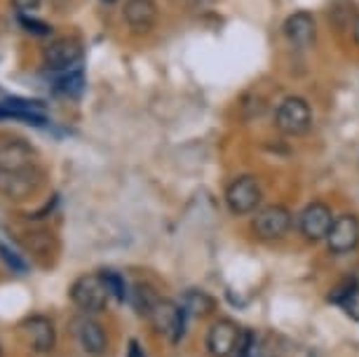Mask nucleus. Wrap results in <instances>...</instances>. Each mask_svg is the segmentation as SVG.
<instances>
[{
    "label": "nucleus",
    "instance_id": "f257e3e1",
    "mask_svg": "<svg viewBox=\"0 0 359 357\" xmlns=\"http://www.w3.org/2000/svg\"><path fill=\"white\" fill-rule=\"evenodd\" d=\"M275 127L289 137H301L313 127V109L303 97H287L277 106Z\"/></svg>",
    "mask_w": 359,
    "mask_h": 357
},
{
    "label": "nucleus",
    "instance_id": "f03ea898",
    "mask_svg": "<svg viewBox=\"0 0 359 357\" xmlns=\"http://www.w3.org/2000/svg\"><path fill=\"white\" fill-rule=\"evenodd\" d=\"M153 329L162 336H167L169 341H179L184 336V325H186V311L184 306L169 301V299H158L155 306L148 313Z\"/></svg>",
    "mask_w": 359,
    "mask_h": 357
},
{
    "label": "nucleus",
    "instance_id": "7ed1b4c3",
    "mask_svg": "<svg viewBox=\"0 0 359 357\" xmlns=\"http://www.w3.org/2000/svg\"><path fill=\"white\" fill-rule=\"evenodd\" d=\"M71 299L78 308H83V311L99 313L106 308L108 299H111V292H108L101 275H83V278H78L73 282Z\"/></svg>",
    "mask_w": 359,
    "mask_h": 357
},
{
    "label": "nucleus",
    "instance_id": "20e7f679",
    "mask_svg": "<svg viewBox=\"0 0 359 357\" xmlns=\"http://www.w3.org/2000/svg\"><path fill=\"white\" fill-rule=\"evenodd\" d=\"M226 202L228 210L237 214V217H245L252 214L261 202V186L254 177H237L226 191Z\"/></svg>",
    "mask_w": 359,
    "mask_h": 357
},
{
    "label": "nucleus",
    "instance_id": "39448f33",
    "mask_svg": "<svg viewBox=\"0 0 359 357\" xmlns=\"http://www.w3.org/2000/svg\"><path fill=\"white\" fill-rule=\"evenodd\" d=\"M294 224V214L284 205H268L256 214L254 219V233L263 240H277L289 233Z\"/></svg>",
    "mask_w": 359,
    "mask_h": 357
},
{
    "label": "nucleus",
    "instance_id": "423d86ee",
    "mask_svg": "<svg viewBox=\"0 0 359 357\" xmlns=\"http://www.w3.org/2000/svg\"><path fill=\"white\" fill-rule=\"evenodd\" d=\"M40 186V172L33 167L24 170H0V193L10 200H24Z\"/></svg>",
    "mask_w": 359,
    "mask_h": 357
},
{
    "label": "nucleus",
    "instance_id": "0eeeda50",
    "mask_svg": "<svg viewBox=\"0 0 359 357\" xmlns=\"http://www.w3.org/2000/svg\"><path fill=\"white\" fill-rule=\"evenodd\" d=\"M334 221L336 217L329 205H324V202H310L306 210L301 212V217H298V228H301V233L308 240L317 242V240H327Z\"/></svg>",
    "mask_w": 359,
    "mask_h": 357
},
{
    "label": "nucleus",
    "instance_id": "6e6552de",
    "mask_svg": "<svg viewBox=\"0 0 359 357\" xmlns=\"http://www.w3.org/2000/svg\"><path fill=\"white\" fill-rule=\"evenodd\" d=\"M43 59L52 71H71L83 59V45L76 38H57L45 47Z\"/></svg>",
    "mask_w": 359,
    "mask_h": 357
},
{
    "label": "nucleus",
    "instance_id": "1a4fd4ad",
    "mask_svg": "<svg viewBox=\"0 0 359 357\" xmlns=\"http://www.w3.org/2000/svg\"><path fill=\"white\" fill-rule=\"evenodd\" d=\"M284 38L289 40L291 47L296 50H308V47L315 45V38H317V22L310 12L301 10V12H294L284 19Z\"/></svg>",
    "mask_w": 359,
    "mask_h": 357
},
{
    "label": "nucleus",
    "instance_id": "9d476101",
    "mask_svg": "<svg viewBox=\"0 0 359 357\" xmlns=\"http://www.w3.org/2000/svg\"><path fill=\"white\" fill-rule=\"evenodd\" d=\"M331 254H348L359 245V219L355 214H341L327 235Z\"/></svg>",
    "mask_w": 359,
    "mask_h": 357
},
{
    "label": "nucleus",
    "instance_id": "9b49d317",
    "mask_svg": "<svg viewBox=\"0 0 359 357\" xmlns=\"http://www.w3.org/2000/svg\"><path fill=\"white\" fill-rule=\"evenodd\" d=\"M242 329L233 320L214 322L207 334V348L214 357H233L237 353V341H240Z\"/></svg>",
    "mask_w": 359,
    "mask_h": 357
},
{
    "label": "nucleus",
    "instance_id": "f8f14e48",
    "mask_svg": "<svg viewBox=\"0 0 359 357\" xmlns=\"http://www.w3.org/2000/svg\"><path fill=\"white\" fill-rule=\"evenodd\" d=\"M33 165H36V151L24 139H0V170H24V167Z\"/></svg>",
    "mask_w": 359,
    "mask_h": 357
},
{
    "label": "nucleus",
    "instance_id": "ddd939ff",
    "mask_svg": "<svg viewBox=\"0 0 359 357\" xmlns=\"http://www.w3.org/2000/svg\"><path fill=\"white\" fill-rule=\"evenodd\" d=\"M123 17L134 33H148L158 22V5L155 0H127Z\"/></svg>",
    "mask_w": 359,
    "mask_h": 357
},
{
    "label": "nucleus",
    "instance_id": "4468645a",
    "mask_svg": "<svg viewBox=\"0 0 359 357\" xmlns=\"http://www.w3.org/2000/svg\"><path fill=\"white\" fill-rule=\"evenodd\" d=\"M0 118H15L29 125H45V106L40 101H0Z\"/></svg>",
    "mask_w": 359,
    "mask_h": 357
},
{
    "label": "nucleus",
    "instance_id": "2eb2a0df",
    "mask_svg": "<svg viewBox=\"0 0 359 357\" xmlns=\"http://www.w3.org/2000/svg\"><path fill=\"white\" fill-rule=\"evenodd\" d=\"M76 336H78V343L83 346L85 353H90V355L106 353V334L99 322H94L90 318L76 320Z\"/></svg>",
    "mask_w": 359,
    "mask_h": 357
},
{
    "label": "nucleus",
    "instance_id": "dca6fc26",
    "mask_svg": "<svg viewBox=\"0 0 359 357\" xmlns=\"http://www.w3.org/2000/svg\"><path fill=\"white\" fill-rule=\"evenodd\" d=\"M24 332L29 336V341L33 343V348L40 350V353H47V350L54 348V341H57V336H54V325L47 318H29L24 322Z\"/></svg>",
    "mask_w": 359,
    "mask_h": 357
},
{
    "label": "nucleus",
    "instance_id": "f3484780",
    "mask_svg": "<svg viewBox=\"0 0 359 357\" xmlns=\"http://www.w3.org/2000/svg\"><path fill=\"white\" fill-rule=\"evenodd\" d=\"M54 90L66 97H80L85 92V73L80 69L62 71V76L54 80Z\"/></svg>",
    "mask_w": 359,
    "mask_h": 357
},
{
    "label": "nucleus",
    "instance_id": "a211bd4d",
    "mask_svg": "<svg viewBox=\"0 0 359 357\" xmlns=\"http://www.w3.org/2000/svg\"><path fill=\"white\" fill-rule=\"evenodd\" d=\"M155 301H158V294H155L148 285H137V287H134L132 303H134V308H137L139 315H146V318H148V313H151V308L155 306Z\"/></svg>",
    "mask_w": 359,
    "mask_h": 357
},
{
    "label": "nucleus",
    "instance_id": "6ab92c4d",
    "mask_svg": "<svg viewBox=\"0 0 359 357\" xmlns=\"http://www.w3.org/2000/svg\"><path fill=\"white\" fill-rule=\"evenodd\" d=\"M214 308L212 296H207L205 292H188L184 299V311L193 315H207Z\"/></svg>",
    "mask_w": 359,
    "mask_h": 357
},
{
    "label": "nucleus",
    "instance_id": "aec40b11",
    "mask_svg": "<svg viewBox=\"0 0 359 357\" xmlns=\"http://www.w3.org/2000/svg\"><path fill=\"white\" fill-rule=\"evenodd\" d=\"M101 278H104L106 287H108V292H111L113 299H118V301H125V299H127V285H125V280L120 278L118 273L104 271V273H101Z\"/></svg>",
    "mask_w": 359,
    "mask_h": 357
},
{
    "label": "nucleus",
    "instance_id": "412c9836",
    "mask_svg": "<svg viewBox=\"0 0 359 357\" xmlns=\"http://www.w3.org/2000/svg\"><path fill=\"white\" fill-rule=\"evenodd\" d=\"M355 287H357V280L355 278H348V280H343L341 285H336L334 289H331V294H329V301L331 303H338V306H341V303L348 299V296L355 292Z\"/></svg>",
    "mask_w": 359,
    "mask_h": 357
},
{
    "label": "nucleus",
    "instance_id": "4be33fe9",
    "mask_svg": "<svg viewBox=\"0 0 359 357\" xmlns=\"http://www.w3.org/2000/svg\"><path fill=\"white\" fill-rule=\"evenodd\" d=\"M19 24H22L29 33H36V36H50V33H52V26L50 24L38 22V19H33L29 15H19Z\"/></svg>",
    "mask_w": 359,
    "mask_h": 357
},
{
    "label": "nucleus",
    "instance_id": "5701e85b",
    "mask_svg": "<svg viewBox=\"0 0 359 357\" xmlns=\"http://www.w3.org/2000/svg\"><path fill=\"white\" fill-rule=\"evenodd\" d=\"M343 311L348 313V318H352L355 322H359V285L355 287V292H352L348 299H345L343 303Z\"/></svg>",
    "mask_w": 359,
    "mask_h": 357
},
{
    "label": "nucleus",
    "instance_id": "b1692460",
    "mask_svg": "<svg viewBox=\"0 0 359 357\" xmlns=\"http://www.w3.org/2000/svg\"><path fill=\"white\" fill-rule=\"evenodd\" d=\"M0 257L5 259V264H8L10 268H15V271H19V273H24L26 271V264L22 259L17 257L15 252H12L10 247H5V245H0Z\"/></svg>",
    "mask_w": 359,
    "mask_h": 357
},
{
    "label": "nucleus",
    "instance_id": "393cba45",
    "mask_svg": "<svg viewBox=\"0 0 359 357\" xmlns=\"http://www.w3.org/2000/svg\"><path fill=\"white\" fill-rule=\"evenodd\" d=\"M12 5H15V10L19 15H29V12L38 10L40 0H12Z\"/></svg>",
    "mask_w": 359,
    "mask_h": 357
},
{
    "label": "nucleus",
    "instance_id": "a878e982",
    "mask_svg": "<svg viewBox=\"0 0 359 357\" xmlns=\"http://www.w3.org/2000/svg\"><path fill=\"white\" fill-rule=\"evenodd\" d=\"M127 357H146L144 348L139 346V341H130V350H127Z\"/></svg>",
    "mask_w": 359,
    "mask_h": 357
},
{
    "label": "nucleus",
    "instance_id": "bb28decb",
    "mask_svg": "<svg viewBox=\"0 0 359 357\" xmlns=\"http://www.w3.org/2000/svg\"><path fill=\"white\" fill-rule=\"evenodd\" d=\"M352 38H355V43L359 45V15L355 19V24H352Z\"/></svg>",
    "mask_w": 359,
    "mask_h": 357
},
{
    "label": "nucleus",
    "instance_id": "cd10ccee",
    "mask_svg": "<svg viewBox=\"0 0 359 357\" xmlns=\"http://www.w3.org/2000/svg\"><path fill=\"white\" fill-rule=\"evenodd\" d=\"M104 3H115V0H104Z\"/></svg>",
    "mask_w": 359,
    "mask_h": 357
},
{
    "label": "nucleus",
    "instance_id": "c85d7f7f",
    "mask_svg": "<svg viewBox=\"0 0 359 357\" xmlns=\"http://www.w3.org/2000/svg\"><path fill=\"white\" fill-rule=\"evenodd\" d=\"M0 357H3V348H0Z\"/></svg>",
    "mask_w": 359,
    "mask_h": 357
},
{
    "label": "nucleus",
    "instance_id": "c756f323",
    "mask_svg": "<svg viewBox=\"0 0 359 357\" xmlns=\"http://www.w3.org/2000/svg\"><path fill=\"white\" fill-rule=\"evenodd\" d=\"M252 357H259V355H252Z\"/></svg>",
    "mask_w": 359,
    "mask_h": 357
}]
</instances>
